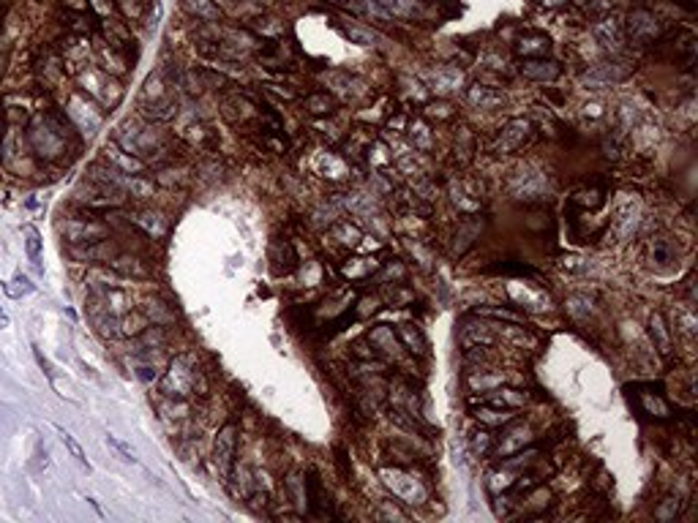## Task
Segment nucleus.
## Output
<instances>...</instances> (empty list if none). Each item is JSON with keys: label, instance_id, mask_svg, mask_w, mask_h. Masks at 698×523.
I'll return each instance as SVG.
<instances>
[{"label": "nucleus", "instance_id": "obj_1", "mask_svg": "<svg viewBox=\"0 0 698 523\" xmlns=\"http://www.w3.org/2000/svg\"><path fill=\"white\" fill-rule=\"evenodd\" d=\"M158 392L164 398H175V401H183V398L205 392V379H202V371H199L197 355L186 352V355L172 357L166 371L158 379Z\"/></svg>", "mask_w": 698, "mask_h": 523}, {"label": "nucleus", "instance_id": "obj_2", "mask_svg": "<svg viewBox=\"0 0 698 523\" xmlns=\"http://www.w3.org/2000/svg\"><path fill=\"white\" fill-rule=\"evenodd\" d=\"M61 232L66 234V240L72 245H93L109 237V226L93 216H79V219H66V224L61 226Z\"/></svg>", "mask_w": 698, "mask_h": 523}, {"label": "nucleus", "instance_id": "obj_3", "mask_svg": "<svg viewBox=\"0 0 698 523\" xmlns=\"http://www.w3.org/2000/svg\"><path fill=\"white\" fill-rule=\"evenodd\" d=\"M235 449H237V425L227 423L219 428L216 442H213V466L219 471L221 480H227L232 474L235 466Z\"/></svg>", "mask_w": 698, "mask_h": 523}, {"label": "nucleus", "instance_id": "obj_4", "mask_svg": "<svg viewBox=\"0 0 698 523\" xmlns=\"http://www.w3.org/2000/svg\"><path fill=\"white\" fill-rule=\"evenodd\" d=\"M532 439H535V436H532V425H530V423H521L519 417H513L510 423H505L502 436L494 439V445H497V452L505 458V455H513V452H519V449L530 447Z\"/></svg>", "mask_w": 698, "mask_h": 523}, {"label": "nucleus", "instance_id": "obj_5", "mask_svg": "<svg viewBox=\"0 0 698 523\" xmlns=\"http://www.w3.org/2000/svg\"><path fill=\"white\" fill-rule=\"evenodd\" d=\"M268 262H270V273L273 276H290L295 267H298V254H295V248H292V243L284 237H276L273 243H270V248H268Z\"/></svg>", "mask_w": 698, "mask_h": 523}, {"label": "nucleus", "instance_id": "obj_6", "mask_svg": "<svg viewBox=\"0 0 698 523\" xmlns=\"http://www.w3.org/2000/svg\"><path fill=\"white\" fill-rule=\"evenodd\" d=\"M627 33L635 44H649L657 38V19L652 11L646 8H635L630 16H627Z\"/></svg>", "mask_w": 698, "mask_h": 523}, {"label": "nucleus", "instance_id": "obj_7", "mask_svg": "<svg viewBox=\"0 0 698 523\" xmlns=\"http://www.w3.org/2000/svg\"><path fill=\"white\" fill-rule=\"evenodd\" d=\"M530 140V123L527 120H510L499 129V137H497V150L499 153H513L519 150L524 142Z\"/></svg>", "mask_w": 698, "mask_h": 523}, {"label": "nucleus", "instance_id": "obj_8", "mask_svg": "<svg viewBox=\"0 0 698 523\" xmlns=\"http://www.w3.org/2000/svg\"><path fill=\"white\" fill-rule=\"evenodd\" d=\"M107 265H109V270H115V273L123 276V278H151V276H153V270L148 267V262H142L137 254H118V256H112Z\"/></svg>", "mask_w": 698, "mask_h": 523}, {"label": "nucleus", "instance_id": "obj_9", "mask_svg": "<svg viewBox=\"0 0 698 523\" xmlns=\"http://www.w3.org/2000/svg\"><path fill=\"white\" fill-rule=\"evenodd\" d=\"M649 262H652V267H657L660 273H666V270L674 267L677 251H674V245H671L668 237H652V240H649Z\"/></svg>", "mask_w": 698, "mask_h": 523}, {"label": "nucleus", "instance_id": "obj_10", "mask_svg": "<svg viewBox=\"0 0 698 523\" xmlns=\"http://www.w3.org/2000/svg\"><path fill=\"white\" fill-rule=\"evenodd\" d=\"M649 335H652L655 349L660 352V357H671V333H668V324H666L663 313L649 316Z\"/></svg>", "mask_w": 698, "mask_h": 523}, {"label": "nucleus", "instance_id": "obj_11", "mask_svg": "<svg viewBox=\"0 0 698 523\" xmlns=\"http://www.w3.org/2000/svg\"><path fill=\"white\" fill-rule=\"evenodd\" d=\"M521 74L527 76V79H535V82H554V79L559 76V66H556L554 60L535 58V60H524Z\"/></svg>", "mask_w": 698, "mask_h": 523}, {"label": "nucleus", "instance_id": "obj_12", "mask_svg": "<svg viewBox=\"0 0 698 523\" xmlns=\"http://www.w3.org/2000/svg\"><path fill=\"white\" fill-rule=\"evenodd\" d=\"M516 49H519V55L535 60V58H545V55H548L551 41H548V36H543V33H527V36L516 44Z\"/></svg>", "mask_w": 698, "mask_h": 523}, {"label": "nucleus", "instance_id": "obj_13", "mask_svg": "<svg viewBox=\"0 0 698 523\" xmlns=\"http://www.w3.org/2000/svg\"><path fill=\"white\" fill-rule=\"evenodd\" d=\"M469 101L475 104V107H480V109H494V107H502L505 104V96L499 93V90H494V87H486V85H475V87H469Z\"/></svg>", "mask_w": 698, "mask_h": 523}, {"label": "nucleus", "instance_id": "obj_14", "mask_svg": "<svg viewBox=\"0 0 698 523\" xmlns=\"http://www.w3.org/2000/svg\"><path fill=\"white\" fill-rule=\"evenodd\" d=\"M398 341H401L412 355H426V349H428V344H426V338H423V333H420L417 324H401V327H398Z\"/></svg>", "mask_w": 698, "mask_h": 523}, {"label": "nucleus", "instance_id": "obj_15", "mask_svg": "<svg viewBox=\"0 0 698 523\" xmlns=\"http://www.w3.org/2000/svg\"><path fill=\"white\" fill-rule=\"evenodd\" d=\"M475 417L483 425H505L516 417V409H497V406H486L480 403V409H475Z\"/></svg>", "mask_w": 698, "mask_h": 523}, {"label": "nucleus", "instance_id": "obj_16", "mask_svg": "<svg viewBox=\"0 0 698 523\" xmlns=\"http://www.w3.org/2000/svg\"><path fill=\"white\" fill-rule=\"evenodd\" d=\"M369 344L382 355V352H393L398 346V335L393 333V327L388 324H377L371 333H369Z\"/></svg>", "mask_w": 698, "mask_h": 523}, {"label": "nucleus", "instance_id": "obj_17", "mask_svg": "<svg viewBox=\"0 0 698 523\" xmlns=\"http://www.w3.org/2000/svg\"><path fill=\"white\" fill-rule=\"evenodd\" d=\"M186 11L202 22H219L221 19V8L213 5V0H186Z\"/></svg>", "mask_w": 698, "mask_h": 523}, {"label": "nucleus", "instance_id": "obj_18", "mask_svg": "<svg viewBox=\"0 0 698 523\" xmlns=\"http://www.w3.org/2000/svg\"><path fill=\"white\" fill-rule=\"evenodd\" d=\"M595 36L600 38L603 47H620V41H622V30L614 19H603V22L595 27Z\"/></svg>", "mask_w": 698, "mask_h": 523}, {"label": "nucleus", "instance_id": "obj_19", "mask_svg": "<svg viewBox=\"0 0 698 523\" xmlns=\"http://www.w3.org/2000/svg\"><path fill=\"white\" fill-rule=\"evenodd\" d=\"M431 85H434L437 93H450V90H456L461 85V74L456 69H439L434 74V79H431Z\"/></svg>", "mask_w": 698, "mask_h": 523}, {"label": "nucleus", "instance_id": "obj_20", "mask_svg": "<svg viewBox=\"0 0 698 523\" xmlns=\"http://www.w3.org/2000/svg\"><path fill=\"white\" fill-rule=\"evenodd\" d=\"M679 515V499L677 496H666L663 502H660V507L655 510V518L657 521H674Z\"/></svg>", "mask_w": 698, "mask_h": 523}, {"label": "nucleus", "instance_id": "obj_21", "mask_svg": "<svg viewBox=\"0 0 698 523\" xmlns=\"http://www.w3.org/2000/svg\"><path fill=\"white\" fill-rule=\"evenodd\" d=\"M475 316H491V319H505V322H516V324L524 322L521 313H513V311H508V308H477Z\"/></svg>", "mask_w": 698, "mask_h": 523}, {"label": "nucleus", "instance_id": "obj_22", "mask_svg": "<svg viewBox=\"0 0 698 523\" xmlns=\"http://www.w3.org/2000/svg\"><path fill=\"white\" fill-rule=\"evenodd\" d=\"M25 245H28V254H30V262L39 265V256H41V237L36 232V226H25Z\"/></svg>", "mask_w": 698, "mask_h": 523}, {"label": "nucleus", "instance_id": "obj_23", "mask_svg": "<svg viewBox=\"0 0 698 523\" xmlns=\"http://www.w3.org/2000/svg\"><path fill=\"white\" fill-rule=\"evenodd\" d=\"M469 445H472V452H475V455H486V452L494 449V436H491L488 431H477V434H472Z\"/></svg>", "mask_w": 698, "mask_h": 523}, {"label": "nucleus", "instance_id": "obj_24", "mask_svg": "<svg viewBox=\"0 0 698 523\" xmlns=\"http://www.w3.org/2000/svg\"><path fill=\"white\" fill-rule=\"evenodd\" d=\"M347 36H349L355 44H363V47H371V44L380 41L371 30H366V27H360V25H349V27H347Z\"/></svg>", "mask_w": 698, "mask_h": 523}, {"label": "nucleus", "instance_id": "obj_25", "mask_svg": "<svg viewBox=\"0 0 698 523\" xmlns=\"http://www.w3.org/2000/svg\"><path fill=\"white\" fill-rule=\"evenodd\" d=\"M61 442H63V445H66V447H69V452H72V455H74V458H77L79 463H82V466H85V469H87V471H90V463H87V455H85V449L79 447V445H77V439H74V436H72V434H66V431H63V428H61Z\"/></svg>", "mask_w": 698, "mask_h": 523}, {"label": "nucleus", "instance_id": "obj_26", "mask_svg": "<svg viewBox=\"0 0 698 523\" xmlns=\"http://www.w3.org/2000/svg\"><path fill=\"white\" fill-rule=\"evenodd\" d=\"M33 289H36V287H33V284H30L25 276H14V281L6 287V292H8L11 298H22V295H30Z\"/></svg>", "mask_w": 698, "mask_h": 523}, {"label": "nucleus", "instance_id": "obj_27", "mask_svg": "<svg viewBox=\"0 0 698 523\" xmlns=\"http://www.w3.org/2000/svg\"><path fill=\"white\" fill-rule=\"evenodd\" d=\"M330 107H333V101L327 98V93L309 96V109L314 112V115H325V112H330Z\"/></svg>", "mask_w": 698, "mask_h": 523}, {"label": "nucleus", "instance_id": "obj_28", "mask_svg": "<svg viewBox=\"0 0 698 523\" xmlns=\"http://www.w3.org/2000/svg\"><path fill=\"white\" fill-rule=\"evenodd\" d=\"M107 445H109V447H115V449H118V452H120V455H123V460H131V463H134V460H137V455H134V449L129 447V445H123V442H120V439H115V436H107Z\"/></svg>", "mask_w": 698, "mask_h": 523}, {"label": "nucleus", "instance_id": "obj_29", "mask_svg": "<svg viewBox=\"0 0 698 523\" xmlns=\"http://www.w3.org/2000/svg\"><path fill=\"white\" fill-rule=\"evenodd\" d=\"M393 302H404V300H412V292H406V289H395V292H390L388 295Z\"/></svg>", "mask_w": 698, "mask_h": 523}]
</instances>
